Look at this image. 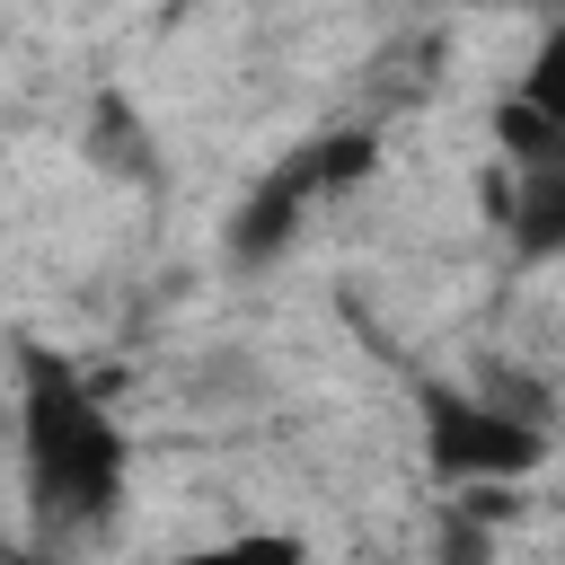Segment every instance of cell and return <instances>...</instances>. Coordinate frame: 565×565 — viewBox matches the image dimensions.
Returning a JSON list of instances; mask_svg holds the SVG:
<instances>
[{"mask_svg": "<svg viewBox=\"0 0 565 565\" xmlns=\"http://www.w3.org/2000/svg\"><path fill=\"white\" fill-rule=\"evenodd\" d=\"M18 450H26V486L44 503V521L62 530H106L124 512L132 486V441L106 415V397L53 353V344H18Z\"/></svg>", "mask_w": 565, "mask_h": 565, "instance_id": "6da1fadb", "label": "cell"}, {"mask_svg": "<svg viewBox=\"0 0 565 565\" xmlns=\"http://www.w3.org/2000/svg\"><path fill=\"white\" fill-rule=\"evenodd\" d=\"M415 433H424V468L450 494H503L530 486L547 468V424L503 415L486 388H450V380H415Z\"/></svg>", "mask_w": 565, "mask_h": 565, "instance_id": "7a4b0ae2", "label": "cell"}, {"mask_svg": "<svg viewBox=\"0 0 565 565\" xmlns=\"http://www.w3.org/2000/svg\"><path fill=\"white\" fill-rule=\"evenodd\" d=\"M335 194V159H327V132L318 141H291L265 177H256V194L230 212V256L238 265H274L291 238H300V221L318 212Z\"/></svg>", "mask_w": 565, "mask_h": 565, "instance_id": "3957f363", "label": "cell"}, {"mask_svg": "<svg viewBox=\"0 0 565 565\" xmlns=\"http://www.w3.org/2000/svg\"><path fill=\"white\" fill-rule=\"evenodd\" d=\"M477 203L486 221L503 230L512 265H565V168H539V177H512L503 159L477 177Z\"/></svg>", "mask_w": 565, "mask_h": 565, "instance_id": "277c9868", "label": "cell"}, {"mask_svg": "<svg viewBox=\"0 0 565 565\" xmlns=\"http://www.w3.org/2000/svg\"><path fill=\"white\" fill-rule=\"evenodd\" d=\"M177 565H318L300 530H230L212 547H185Z\"/></svg>", "mask_w": 565, "mask_h": 565, "instance_id": "5b68a950", "label": "cell"}, {"mask_svg": "<svg viewBox=\"0 0 565 565\" xmlns=\"http://www.w3.org/2000/svg\"><path fill=\"white\" fill-rule=\"evenodd\" d=\"M530 115H547V124H565V18H547V35L530 44V62H521V88H512Z\"/></svg>", "mask_w": 565, "mask_h": 565, "instance_id": "8992f818", "label": "cell"}, {"mask_svg": "<svg viewBox=\"0 0 565 565\" xmlns=\"http://www.w3.org/2000/svg\"><path fill=\"white\" fill-rule=\"evenodd\" d=\"M9 565H53V556H9Z\"/></svg>", "mask_w": 565, "mask_h": 565, "instance_id": "52a82bcc", "label": "cell"}]
</instances>
